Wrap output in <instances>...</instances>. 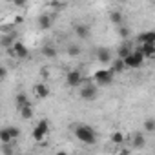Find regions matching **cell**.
<instances>
[{
    "label": "cell",
    "mask_w": 155,
    "mask_h": 155,
    "mask_svg": "<svg viewBox=\"0 0 155 155\" xmlns=\"http://www.w3.org/2000/svg\"><path fill=\"white\" fill-rule=\"evenodd\" d=\"M66 84H68L69 88L81 86V84H82V73H81L79 69H71V71H68V75H66Z\"/></svg>",
    "instance_id": "8992f818"
},
{
    "label": "cell",
    "mask_w": 155,
    "mask_h": 155,
    "mask_svg": "<svg viewBox=\"0 0 155 155\" xmlns=\"http://www.w3.org/2000/svg\"><path fill=\"white\" fill-rule=\"evenodd\" d=\"M144 130L148 133H155V119H146L144 120Z\"/></svg>",
    "instance_id": "cb8c5ba5"
},
{
    "label": "cell",
    "mask_w": 155,
    "mask_h": 155,
    "mask_svg": "<svg viewBox=\"0 0 155 155\" xmlns=\"http://www.w3.org/2000/svg\"><path fill=\"white\" fill-rule=\"evenodd\" d=\"M113 77H115V71L110 68V69H99V71H95V75H93V79H95V82L99 84V86H110L111 82H113Z\"/></svg>",
    "instance_id": "3957f363"
},
{
    "label": "cell",
    "mask_w": 155,
    "mask_h": 155,
    "mask_svg": "<svg viewBox=\"0 0 155 155\" xmlns=\"http://www.w3.org/2000/svg\"><path fill=\"white\" fill-rule=\"evenodd\" d=\"M97 97H99L97 84H93V82H86V84H82V88H81V99H82V101L93 102Z\"/></svg>",
    "instance_id": "277c9868"
},
{
    "label": "cell",
    "mask_w": 155,
    "mask_h": 155,
    "mask_svg": "<svg viewBox=\"0 0 155 155\" xmlns=\"http://www.w3.org/2000/svg\"><path fill=\"white\" fill-rule=\"evenodd\" d=\"M111 69L115 71V73H122L124 69H126V62H124V58H120V57H117V60L111 64Z\"/></svg>",
    "instance_id": "e0dca14e"
},
{
    "label": "cell",
    "mask_w": 155,
    "mask_h": 155,
    "mask_svg": "<svg viewBox=\"0 0 155 155\" xmlns=\"http://www.w3.org/2000/svg\"><path fill=\"white\" fill-rule=\"evenodd\" d=\"M110 20H111V24H115V26H120L124 18H122V13L115 9V11H111V13H110Z\"/></svg>",
    "instance_id": "d6986e66"
},
{
    "label": "cell",
    "mask_w": 155,
    "mask_h": 155,
    "mask_svg": "<svg viewBox=\"0 0 155 155\" xmlns=\"http://www.w3.org/2000/svg\"><path fill=\"white\" fill-rule=\"evenodd\" d=\"M11 142H15V139L11 137V133H9V128L6 126L2 131H0V144H11Z\"/></svg>",
    "instance_id": "5bb4252c"
},
{
    "label": "cell",
    "mask_w": 155,
    "mask_h": 155,
    "mask_svg": "<svg viewBox=\"0 0 155 155\" xmlns=\"http://www.w3.org/2000/svg\"><path fill=\"white\" fill-rule=\"evenodd\" d=\"M8 128H9V133H11V137L17 140V139H18V135H20V130H18V128H15V126H8Z\"/></svg>",
    "instance_id": "4316f807"
},
{
    "label": "cell",
    "mask_w": 155,
    "mask_h": 155,
    "mask_svg": "<svg viewBox=\"0 0 155 155\" xmlns=\"http://www.w3.org/2000/svg\"><path fill=\"white\" fill-rule=\"evenodd\" d=\"M18 111H20V117H22L24 120L31 119V117H33V106H31V102L26 104V106H22V108H18Z\"/></svg>",
    "instance_id": "2e32d148"
},
{
    "label": "cell",
    "mask_w": 155,
    "mask_h": 155,
    "mask_svg": "<svg viewBox=\"0 0 155 155\" xmlns=\"http://www.w3.org/2000/svg\"><path fill=\"white\" fill-rule=\"evenodd\" d=\"M42 53H44V57H48V58H55V57H57V49H55L53 46H44V48H42Z\"/></svg>",
    "instance_id": "44dd1931"
},
{
    "label": "cell",
    "mask_w": 155,
    "mask_h": 155,
    "mask_svg": "<svg viewBox=\"0 0 155 155\" xmlns=\"http://www.w3.org/2000/svg\"><path fill=\"white\" fill-rule=\"evenodd\" d=\"M33 93H35L37 99H48V97H49V88H48L44 82H38V84H35Z\"/></svg>",
    "instance_id": "ba28073f"
},
{
    "label": "cell",
    "mask_w": 155,
    "mask_h": 155,
    "mask_svg": "<svg viewBox=\"0 0 155 155\" xmlns=\"http://www.w3.org/2000/svg\"><path fill=\"white\" fill-rule=\"evenodd\" d=\"M120 2H126V0H120Z\"/></svg>",
    "instance_id": "f546056e"
},
{
    "label": "cell",
    "mask_w": 155,
    "mask_h": 155,
    "mask_svg": "<svg viewBox=\"0 0 155 155\" xmlns=\"http://www.w3.org/2000/svg\"><path fill=\"white\" fill-rule=\"evenodd\" d=\"M126 140H128V139H126L120 131H115V133L111 135V142H113V144H122V142H126Z\"/></svg>",
    "instance_id": "7402d4cb"
},
{
    "label": "cell",
    "mask_w": 155,
    "mask_h": 155,
    "mask_svg": "<svg viewBox=\"0 0 155 155\" xmlns=\"http://www.w3.org/2000/svg\"><path fill=\"white\" fill-rule=\"evenodd\" d=\"M97 60L102 62V64H108V62L111 60V51H110L108 48H101V49L97 51Z\"/></svg>",
    "instance_id": "7c38bea8"
},
{
    "label": "cell",
    "mask_w": 155,
    "mask_h": 155,
    "mask_svg": "<svg viewBox=\"0 0 155 155\" xmlns=\"http://www.w3.org/2000/svg\"><path fill=\"white\" fill-rule=\"evenodd\" d=\"M144 53H142V49L139 48V49H133L126 58H124V62H126V68H130V69H137V68H140L142 66V62H144Z\"/></svg>",
    "instance_id": "7a4b0ae2"
},
{
    "label": "cell",
    "mask_w": 155,
    "mask_h": 155,
    "mask_svg": "<svg viewBox=\"0 0 155 155\" xmlns=\"http://www.w3.org/2000/svg\"><path fill=\"white\" fill-rule=\"evenodd\" d=\"M140 49H142V53H144L146 58L155 57V44H140Z\"/></svg>",
    "instance_id": "ac0fdd59"
},
{
    "label": "cell",
    "mask_w": 155,
    "mask_h": 155,
    "mask_svg": "<svg viewBox=\"0 0 155 155\" xmlns=\"http://www.w3.org/2000/svg\"><path fill=\"white\" fill-rule=\"evenodd\" d=\"M68 55H69V57H77V55H81V48L77 46V44L68 46Z\"/></svg>",
    "instance_id": "484cf974"
},
{
    "label": "cell",
    "mask_w": 155,
    "mask_h": 155,
    "mask_svg": "<svg viewBox=\"0 0 155 155\" xmlns=\"http://www.w3.org/2000/svg\"><path fill=\"white\" fill-rule=\"evenodd\" d=\"M37 22H38V28L40 29H49L51 28V17L49 15H40L37 18Z\"/></svg>",
    "instance_id": "9a60e30c"
},
{
    "label": "cell",
    "mask_w": 155,
    "mask_h": 155,
    "mask_svg": "<svg viewBox=\"0 0 155 155\" xmlns=\"http://www.w3.org/2000/svg\"><path fill=\"white\" fill-rule=\"evenodd\" d=\"M15 102H17V108H22V106L29 104V97H28L26 93H18V95L15 97Z\"/></svg>",
    "instance_id": "ffe728a7"
},
{
    "label": "cell",
    "mask_w": 155,
    "mask_h": 155,
    "mask_svg": "<svg viewBox=\"0 0 155 155\" xmlns=\"http://www.w3.org/2000/svg\"><path fill=\"white\" fill-rule=\"evenodd\" d=\"M140 44H155V31H144L137 37Z\"/></svg>",
    "instance_id": "30bf717a"
},
{
    "label": "cell",
    "mask_w": 155,
    "mask_h": 155,
    "mask_svg": "<svg viewBox=\"0 0 155 155\" xmlns=\"http://www.w3.org/2000/svg\"><path fill=\"white\" fill-rule=\"evenodd\" d=\"M130 140H131V146H133V148H137V150H140V148H144V146H146V139H144V135H142L140 131H139V133H135Z\"/></svg>",
    "instance_id": "4fadbf2b"
},
{
    "label": "cell",
    "mask_w": 155,
    "mask_h": 155,
    "mask_svg": "<svg viewBox=\"0 0 155 155\" xmlns=\"http://www.w3.org/2000/svg\"><path fill=\"white\" fill-rule=\"evenodd\" d=\"M75 33H77V37H79V38H88L91 35V29H90L88 24H77L75 26Z\"/></svg>",
    "instance_id": "9c48e42d"
},
{
    "label": "cell",
    "mask_w": 155,
    "mask_h": 155,
    "mask_svg": "<svg viewBox=\"0 0 155 155\" xmlns=\"http://www.w3.org/2000/svg\"><path fill=\"white\" fill-rule=\"evenodd\" d=\"M117 33H119V37H120V38H128V37H130V29H128L124 24L117 26Z\"/></svg>",
    "instance_id": "d4e9b609"
},
{
    "label": "cell",
    "mask_w": 155,
    "mask_h": 155,
    "mask_svg": "<svg viewBox=\"0 0 155 155\" xmlns=\"http://www.w3.org/2000/svg\"><path fill=\"white\" fill-rule=\"evenodd\" d=\"M15 42H17V40H15V35H6V37L2 38V46H4V48H13Z\"/></svg>",
    "instance_id": "603a6c76"
},
{
    "label": "cell",
    "mask_w": 155,
    "mask_h": 155,
    "mask_svg": "<svg viewBox=\"0 0 155 155\" xmlns=\"http://www.w3.org/2000/svg\"><path fill=\"white\" fill-rule=\"evenodd\" d=\"M48 130H49V122H48L46 119H42V120H38V124L35 126V130H33V133H31V137H33V140H37V142H40V140H44V137L48 135Z\"/></svg>",
    "instance_id": "5b68a950"
},
{
    "label": "cell",
    "mask_w": 155,
    "mask_h": 155,
    "mask_svg": "<svg viewBox=\"0 0 155 155\" xmlns=\"http://www.w3.org/2000/svg\"><path fill=\"white\" fill-rule=\"evenodd\" d=\"M6 77H8V69L2 68V69H0V81H6Z\"/></svg>",
    "instance_id": "83f0119b"
},
{
    "label": "cell",
    "mask_w": 155,
    "mask_h": 155,
    "mask_svg": "<svg viewBox=\"0 0 155 155\" xmlns=\"http://www.w3.org/2000/svg\"><path fill=\"white\" fill-rule=\"evenodd\" d=\"M73 133H75V137L79 139L82 144L93 146V144L97 142V133H95V130H93L91 126H88V124H75V126H73Z\"/></svg>",
    "instance_id": "6da1fadb"
},
{
    "label": "cell",
    "mask_w": 155,
    "mask_h": 155,
    "mask_svg": "<svg viewBox=\"0 0 155 155\" xmlns=\"http://www.w3.org/2000/svg\"><path fill=\"white\" fill-rule=\"evenodd\" d=\"M26 2H28V0H13V4H15L17 8H22V6H26Z\"/></svg>",
    "instance_id": "f1b7e54d"
},
{
    "label": "cell",
    "mask_w": 155,
    "mask_h": 155,
    "mask_svg": "<svg viewBox=\"0 0 155 155\" xmlns=\"http://www.w3.org/2000/svg\"><path fill=\"white\" fill-rule=\"evenodd\" d=\"M133 51V48H131V42L130 40H124V44L117 49V57H120V58H126L130 53Z\"/></svg>",
    "instance_id": "8fae6325"
},
{
    "label": "cell",
    "mask_w": 155,
    "mask_h": 155,
    "mask_svg": "<svg viewBox=\"0 0 155 155\" xmlns=\"http://www.w3.org/2000/svg\"><path fill=\"white\" fill-rule=\"evenodd\" d=\"M13 53H15V57H18V58H28V57H29L28 48H26L20 40H17V42L13 44Z\"/></svg>",
    "instance_id": "52a82bcc"
}]
</instances>
